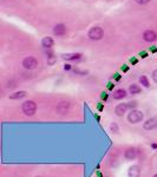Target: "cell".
I'll return each mask as SVG.
<instances>
[{"label": "cell", "instance_id": "cell-2", "mask_svg": "<svg viewBox=\"0 0 157 177\" xmlns=\"http://www.w3.org/2000/svg\"><path fill=\"white\" fill-rule=\"evenodd\" d=\"M144 118V114L137 109H133V110H130L129 115H128V120L129 123L131 124H137V123H141Z\"/></svg>", "mask_w": 157, "mask_h": 177}, {"label": "cell", "instance_id": "cell-11", "mask_svg": "<svg viewBox=\"0 0 157 177\" xmlns=\"http://www.w3.org/2000/svg\"><path fill=\"white\" fill-rule=\"evenodd\" d=\"M66 26L64 25V24H57L55 27H53V33H55V35H64L65 33H66Z\"/></svg>", "mask_w": 157, "mask_h": 177}, {"label": "cell", "instance_id": "cell-21", "mask_svg": "<svg viewBox=\"0 0 157 177\" xmlns=\"http://www.w3.org/2000/svg\"><path fill=\"white\" fill-rule=\"evenodd\" d=\"M151 77H153V80L157 83V70H155L154 72H153V74H151Z\"/></svg>", "mask_w": 157, "mask_h": 177}, {"label": "cell", "instance_id": "cell-24", "mask_svg": "<svg viewBox=\"0 0 157 177\" xmlns=\"http://www.w3.org/2000/svg\"><path fill=\"white\" fill-rule=\"evenodd\" d=\"M37 177H39V176H37Z\"/></svg>", "mask_w": 157, "mask_h": 177}, {"label": "cell", "instance_id": "cell-17", "mask_svg": "<svg viewBox=\"0 0 157 177\" xmlns=\"http://www.w3.org/2000/svg\"><path fill=\"white\" fill-rule=\"evenodd\" d=\"M139 82H141V84H142L144 88H149V86H150V83H149V79L147 78V76H142V77L139 78Z\"/></svg>", "mask_w": 157, "mask_h": 177}, {"label": "cell", "instance_id": "cell-13", "mask_svg": "<svg viewBox=\"0 0 157 177\" xmlns=\"http://www.w3.org/2000/svg\"><path fill=\"white\" fill-rule=\"evenodd\" d=\"M114 99H116V100H119V99H123V98H125L126 96H128V93H126V91L124 88H119V90H116L115 92H114Z\"/></svg>", "mask_w": 157, "mask_h": 177}, {"label": "cell", "instance_id": "cell-14", "mask_svg": "<svg viewBox=\"0 0 157 177\" xmlns=\"http://www.w3.org/2000/svg\"><path fill=\"white\" fill-rule=\"evenodd\" d=\"M27 92L26 91H18V92H14V93H11L8 96L10 99H13V100H17V99H21L24 97H26Z\"/></svg>", "mask_w": 157, "mask_h": 177}, {"label": "cell", "instance_id": "cell-9", "mask_svg": "<svg viewBox=\"0 0 157 177\" xmlns=\"http://www.w3.org/2000/svg\"><path fill=\"white\" fill-rule=\"evenodd\" d=\"M124 158L126 161H133L137 158V150L135 148H129L124 151Z\"/></svg>", "mask_w": 157, "mask_h": 177}, {"label": "cell", "instance_id": "cell-22", "mask_svg": "<svg viewBox=\"0 0 157 177\" xmlns=\"http://www.w3.org/2000/svg\"><path fill=\"white\" fill-rule=\"evenodd\" d=\"M64 69H65V70H70V69H71V65H65Z\"/></svg>", "mask_w": 157, "mask_h": 177}, {"label": "cell", "instance_id": "cell-23", "mask_svg": "<svg viewBox=\"0 0 157 177\" xmlns=\"http://www.w3.org/2000/svg\"><path fill=\"white\" fill-rule=\"evenodd\" d=\"M154 177H157V174H156V175H154Z\"/></svg>", "mask_w": 157, "mask_h": 177}, {"label": "cell", "instance_id": "cell-7", "mask_svg": "<svg viewBox=\"0 0 157 177\" xmlns=\"http://www.w3.org/2000/svg\"><path fill=\"white\" fill-rule=\"evenodd\" d=\"M69 110H70V103L69 102L62 100V102L58 103V105H57V112L59 115H65Z\"/></svg>", "mask_w": 157, "mask_h": 177}, {"label": "cell", "instance_id": "cell-12", "mask_svg": "<svg viewBox=\"0 0 157 177\" xmlns=\"http://www.w3.org/2000/svg\"><path fill=\"white\" fill-rule=\"evenodd\" d=\"M53 44H55V41H53V39H52L51 37H45V38H43V40H41V46H43L44 49H47V50H50V49L53 46Z\"/></svg>", "mask_w": 157, "mask_h": 177}, {"label": "cell", "instance_id": "cell-8", "mask_svg": "<svg viewBox=\"0 0 157 177\" xmlns=\"http://www.w3.org/2000/svg\"><path fill=\"white\" fill-rule=\"evenodd\" d=\"M143 39L148 43H151V41H155L157 39V34L155 31L153 29H147L144 33H143Z\"/></svg>", "mask_w": 157, "mask_h": 177}, {"label": "cell", "instance_id": "cell-6", "mask_svg": "<svg viewBox=\"0 0 157 177\" xmlns=\"http://www.w3.org/2000/svg\"><path fill=\"white\" fill-rule=\"evenodd\" d=\"M128 110H129L128 103H122V104H118V105L115 108V114H116V116H118V117H123L126 114Z\"/></svg>", "mask_w": 157, "mask_h": 177}, {"label": "cell", "instance_id": "cell-15", "mask_svg": "<svg viewBox=\"0 0 157 177\" xmlns=\"http://www.w3.org/2000/svg\"><path fill=\"white\" fill-rule=\"evenodd\" d=\"M62 57L66 60H76L82 57L80 53H66V55H62Z\"/></svg>", "mask_w": 157, "mask_h": 177}, {"label": "cell", "instance_id": "cell-1", "mask_svg": "<svg viewBox=\"0 0 157 177\" xmlns=\"http://www.w3.org/2000/svg\"><path fill=\"white\" fill-rule=\"evenodd\" d=\"M21 110H23V112H24L25 116L32 117L35 114V111H37V104L33 100H26V102L23 103Z\"/></svg>", "mask_w": 157, "mask_h": 177}, {"label": "cell", "instance_id": "cell-19", "mask_svg": "<svg viewBox=\"0 0 157 177\" xmlns=\"http://www.w3.org/2000/svg\"><path fill=\"white\" fill-rule=\"evenodd\" d=\"M128 105H129V109H131V110H133V109H136L137 108V102H130V103H128Z\"/></svg>", "mask_w": 157, "mask_h": 177}, {"label": "cell", "instance_id": "cell-5", "mask_svg": "<svg viewBox=\"0 0 157 177\" xmlns=\"http://www.w3.org/2000/svg\"><path fill=\"white\" fill-rule=\"evenodd\" d=\"M157 128V117H153L147 119L144 123H143V129L147 130V131H151L154 129Z\"/></svg>", "mask_w": 157, "mask_h": 177}, {"label": "cell", "instance_id": "cell-18", "mask_svg": "<svg viewBox=\"0 0 157 177\" xmlns=\"http://www.w3.org/2000/svg\"><path fill=\"white\" fill-rule=\"evenodd\" d=\"M110 130H111V132H112V133H116V135H117V133L119 132V129H118V125H117L116 123H112V124L110 125Z\"/></svg>", "mask_w": 157, "mask_h": 177}, {"label": "cell", "instance_id": "cell-16", "mask_svg": "<svg viewBox=\"0 0 157 177\" xmlns=\"http://www.w3.org/2000/svg\"><path fill=\"white\" fill-rule=\"evenodd\" d=\"M129 92H130L131 94H138V93L142 92V88H139L137 84H132V85H130V88H129Z\"/></svg>", "mask_w": 157, "mask_h": 177}, {"label": "cell", "instance_id": "cell-4", "mask_svg": "<svg viewBox=\"0 0 157 177\" xmlns=\"http://www.w3.org/2000/svg\"><path fill=\"white\" fill-rule=\"evenodd\" d=\"M23 66L26 70H34L38 66V60L34 57H26L23 60Z\"/></svg>", "mask_w": 157, "mask_h": 177}, {"label": "cell", "instance_id": "cell-10", "mask_svg": "<svg viewBox=\"0 0 157 177\" xmlns=\"http://www.w3.org/2000/svg\"><path fill=\"white\" fill-rule=\"evenodd\" d=\"M128 176L129 177H139L141 176V168L137 164H133L129 168L128 170Z\"/></svg>", "mask_w": 157, "mask_h": 177}, {"label": "cell", "instance_id": "cell-3", "mask_svg": "<svg viewBox=\"0 0 157 177\" xmlns=\"http://www.w3.org/2000/svg\"><path fill=\"white\" fill-rule=\"evenodd\" d=\"M104 35V31L102 27L99 26H94L89 29V33H88V37L91 39V40H100Z\"/></svg>", "mask_w": 157, "mask_h": 177}, {"label": "cell", "instance_id": "cell-20", "mask_svg": "<svg viewBox=\"0 0 157 177\" xmlns=\"http://www.w3.org/2000/svg\"><path fill=\"white\" fill-rule=\"evenodd\" d=\"M151 0H136V2L138 4V5H147L148 2H150Z\"/></svg>", "mask_w": 157, "mask_h": 177}]
</instances>
